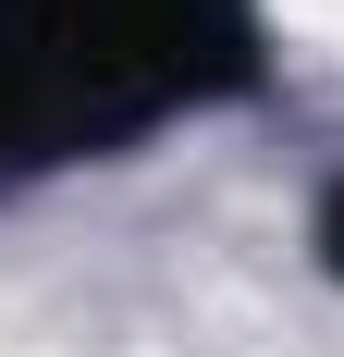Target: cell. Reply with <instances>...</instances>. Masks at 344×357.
Instances as JSON below:
<instances>
[{
    "label": "cell",
    "mask_w": 344,
    "mask_h": 357,
    "mask_svg": "<svg viewBox=\"0 0 344 357\" xmlns=\"http://www.w3.org/2000/svg\"><path fill=\"white\" fill-rule=\"evenodd\" d=\"M320 271H332V284H344V185H332V197H320Z\"/></svg>",
    "instance_id": "cell-1"
}]
</instances>
